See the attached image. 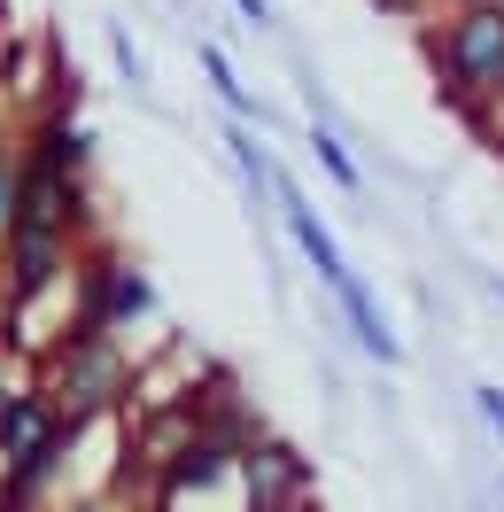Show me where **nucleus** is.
I'll list each match as a JSON object with an SVG mask.
<instances>
[{"label": "nucleus", "mask_w": 504, "mask_h": 512, "mask_svg": "<svg viewBox=\"0 0 504 512\" xmlns=\"http://www.w3.org/2000/svg\"><path fill=\"white\" fill-rule=\"evenodd\" d=\"M473 404H481V419H489V435L504 443V388H497V381H481V388H473Z\"/></svg>", "instance_id": "f8f14e48"}, {"label": "nucleus", "mask_w": 504, "mask_h": 512, "mask_svg": "<svg viewBox=\"0 0 504 512\" xmlns=\"http://www.w3.org/2000/svg\"><path fill=\"white\" fill-rule=\"evenodd\" d=\"M427 70H435V94L450 101L473 132H497L504 8H442L435 24H427Z\"/></svg>", "instance_id": "f03ea898"}, {"label": "nucleus", "mask_w": 504, "mask_h": 512, "mask_svg": "<svg viewBox=\"0 0 504 512\" xmlns=\"http://www.w3.org/2000/svg\"><path fill=\"white\" fill-rule=\"evenodd\" d=\"M140 319H156L148 272H140L117 241H86V249H78V272H70V326H78V334H132Z\"/></svg>", "instance_id": "20e7f679"}, {"label": "nucleus", "mask_w": 504, "mask_h": 512, "mask_svg": "<svg viewBox=\"0 0 504 512\" xmlns=\"http://www.w3.org/2000/svg\"><path fill=\"white\" fill-rule=\"evenodd\" d=\"M497 140H504V101H497Z\"/></svg>", "instance_id": "f3484780"}, {"label": "nucleus", "mask_w": 504, "mask_h": 512, "mask_svg": "<svg viewBox=\"0 0 504 512\" xmlns=\"http://www.w3.org/2000/svg\"><path fill=\"white\" fill-rule=\"evenodd\" d=\"M233 481H241L249 512H303L311 505V466H303V450L280 443V435H256V443L241 450Z\"/></svg>", "instance_id": "39448f33"}, {"label": "nucleus", "mask_w": 504, "mask_h": 512, "mask_svg": "<svg viewBox=\"0 0 504 512\" xmlns=\"http://www.w3.org/2000/svg\"><path fill=\"white\" fill-rule=\"evenodd\" d=\"M202 78L218 86V101L233 109V117H241V125H264V101H256L249 86L233 78V63H225V47H202Z\"/></svg>", "instance_id": "0eeeda50"}, {"label": "nucleus", "mask_w": 504, "mask_h": 512, "mask_svg": "<svg viewBox=\"0 0 504 512\" xmlns=\"http://www.w3.org/2000/svg\"><path fill=\"white\" fill-rule=\"evenodd\" d=\"M63 512H117V497H78V505H63Z\"/></svg>", "instance_id": "2eb2a0df"}, {"label": "nucleus", "mask_w": 504, "mask_h": 512, "mask_svg": "<svg viewBox=\"0 0 504 512\" xmlns=\"http://www.w3.org/2000/svg\"><path fill=\"white\" fill-rule=\"evenodd\" d=\"M109 55H117V70H125V86H132V94H148V55L132 47L125 24H109Z\"/></svg>", "instance_id": "9d476101"}, {"label": "nucleus", "mask_w": 504, "mask_h": 512, "mask_svg": "<svg viewBox=\"0 0 504 512\" xmlns=\"http://www.w3.org/2000/svg\"><path fill=\"white\" fill-rule=\"evenodd\" d=\"M311 156L326 163V179H334V187H342V194H357V187H365V171L349 163V148H342V140H334V132H326V125H311Z\"/></svg>", "instance_id": "1a4fd4ad"}, {"label": "nucleus", "mask_w": 504, "mask_h": 512, "mask_svg": "<svg viewBox=\"0 0 504 512\" xmlns=\"http://www.w3.org/2000/svg\"><path fill=\"white\" fill-rule=\"evenodd\" d=\"M435 8H504V0H435Z\"/></svg>", "instance_id": "dca6fc26"}, {"label": "nucleus", "mask_w": 504, "mask_h": 512, "mask_svg": "<svg viewBox=\"0 0 504 512\" xmlns=\"http://www.w3.org/2000/svg\"><path fill=\"white\" fill-rule=\"evenodd\" d=\"M8 218H16V140L0 125V241H8Z\"/></svg>", "instance_id": "9b49d317"}, {"label": "nucleus", "mask_w": 504, "mask_h": 512, "mask_svg": "<svg viewBox=\"0 0 504 512\" xmlns=\"http://www.w3.org/2000/svg\"><path fill=\"white\" fill-rule=\"evenodd\" d=\"M225 148H233V171L249 179V194H264L280 171H272V156H264V140H256L249 125H225Z\"/></svg>", "instance_id": "6e6552de"}, {"label": "nucleus", "mask_w": 504, "mask_h": 512, "mask_svg": "<svg viewBox=\"0 0 504 512\" xmlns=\"http://www.w3.org/2000/svg\"><path fill=\"white\" fill-rule=\"evenodd\" d=\"M16 396H24V381H16V373H8V357H0V419H8V404H16Z\"/></svg>", "instance_id": "4468645a"}, {"label": "nucleus", "mask_w": 504, "mask_h": 512, "mask_svg": "<svg viewBox=\"0 0 504 512\" xmlns=\"http://www.w3.org/2000/svg\"><path fill=\"white\" fill-rule=\"evenodd\" d=\"M39 396L70 419V427H94V419H117L132 412V396H140V357H132L125 334H55L32 365Z\"/></svg>", "instance_id": "f257e3e1"}, {"label": "nucleus", "mask_w": 504, "mask_h": 512, "mask_svg": "<svg viewBox=\"0 0 504 512\" xmlns=\"http://www.w3.org/2000/svg\"><path fill=\"white\" fill-rule=\"evenodd\" d=\"M272 194H280L287 241L303 249V264H311V272H318V288L334 295V288H342V280H357V272H349V256H342V241H334V233H326V218H318L311 202H303V187H295V179H272Z\"/></svg>", "instance_id": "423d86ee"}, {"label": "nucleus", "mask_w": 504, "mask_h": 512, "mask_svg": "<svg viewBox=\"0 0 504 512\" xmlns=\"http://www.w3.org/2000/svg\"><path fill=\"white\" fill-rule=\"evenodd\" d=\"M78 443H86V427H70V419L39 396V381H24V396H16L8 419H0V497L39 512V497L63 481V466H70Z\"/></svg>", "instance_id": "7ed1b4c3"}, {"label": "nucleus", "mask_w": 504, "mask_h": 512, "mask_svg": "<svg viewBox=\"0 0 504 512\" xmlns=\"http://www.w3.org/2000/svg\"><path fill=\"white\" fill-rule=\"evenodd\" d=\"M233 8H241V24H249V32H272V0H233Z\"/></svg>", "instance_id": "ddd939ff"}]
</instances>
